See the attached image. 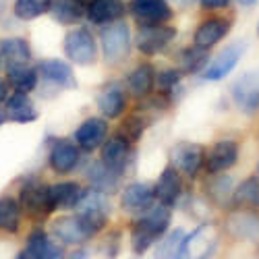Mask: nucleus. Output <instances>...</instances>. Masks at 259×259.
<instances>
[{
  "instance_id": "1",
  "label": "nucleus",
  "mask_w": 259,
  "mask_h": 259,
  "mask_svg": "<svg viewBox=\"0 0 259 259\" xmlns=\"http://www.w3.org/2000/svg\"><path fill=\"white\" fill-rule=\"evenodd\" d=\"M172 220V209L164 203H154L149 209L139 213V220L131 228V247L137 255H143L152 245L162 239V234L168 232Z\"/></svg>"
},
{
  "instance_id": "2",
  "label": "nucleus",
  "mask_w": 259,
  "mask_h": 259,
  "mask_svg": "<svg viewBox=\"0 0 259 259\" xmlns=\"http://www.w3.org/2000/svg\"><path fill=\"white\" fill-rule=\"evenodd\" d=\"M133 48V31L124 19H118L114 23H108L100 29V50L110 67H118L131 54Z\"/></svg>"
},
{
  "instance_id": "3",
  "label": "nucleus",
  "mask_w": 259,
  "mask_h": 259,
  "mask_svg": "<svg viewBox=\"0 0 259 259\" xmlns=\"http://www.w3.org/2000/svg\"><path fill=\"white\" fill-rule=\"evenodd\" d=\"M62 52L69 62L79 67H90L100 58V41L88 25H75L62 37Z\"/></svg>"
},
{
  "instance_id": "4",
  "label": "nucleus",
  "mask_w": 259,
  "mask_h": 259,
  "mask_svg": "<svg viewBox=\"0 0 259 259\" xmlns=\"http://www.w3.org/2000/svg\"><path fill=\"white\" fill-rule=\"evenodd\" d=\"M75 215L90 236L98 234L108 224V201L100 191H85L75 205Z\"/></svg>"
},
{
  "instance_id": "5",
  "label": "nucleus",
  "mask_w": 259,
  "mask_h": 259,
  "mask_svg": "<svg viewBox=\"0 0 259 259\" xmlns=\"http://www.w3.org/2000/svg\"><path fill=\"white\" fill-rule=\"evenodd\" d=\"M179 29L172 23L162 25H139L135 33V46L143 56H158L177 39Z\"/></svg>"
},
{
  "instance_id": "6",
  "label": "nucleus",
  "mask_w": 259,
  "mask_h": 259,
  "mask_svg": "<svg viewBox=\"0 0 259 259\" xmlns=\"http://www.w3.org/2000/svg\"><path fill=\"white\" fill-rule=\"evenodd\" d=\"M230 98L239 112L255 116L259 112V69L245 71L230 85Z\"/></svg>"
},
{
  "instance_id": "7",
  "label": "nucleus",
  "mask_w": 259,
  "mask_h": 259,
  "mask_svg": "<svg viewBox=\"0 0 259 259\" xmlns=\"http://www.w3.org/2000/svg\"><path fill=\"white\" fill-rule=\"evenodd\" d=\"M126 13L137 25H162L172 23L175 7L170 0H128Z\"/></svg>"
},
{
  "instance_id": "8",
  "label": "nucleus",
  "mask_w": 259,
  "mask_h": 259,
  "mask_svg": "<svg viewBox=\"0 0 259 259\" xmlns=\"http://www.w3.org/2000/svg\"><path fill=\"white\" fill-rule=\"evenodd\" d=\"M218 239H220V234L213 224L209 222L199 224L189 236L185 234L179 259H209L213 251L218 249Z\"/></svg>"
},
{
  "instance_id": "9",
  "label": "nucleus",
  "mask_w": 259,
  "mask_h": 259,
  "mask_svg": "<svg viewBox=\"0 0 259 259\" xmlns=\"http://www.w3.org/2000/svg\"><path fill=\"white\" fill-rule=\"evenodd\" d=\"M224 230L236 241H245L259 247V209H251V207L232 209L224 220Z\"/></svg>"
},
{
  "instance_id": "10",
  "label": "nucleus",
  "mask_w": 259,
  "mask_h": 259,
  "mask_svg": "<svg viewBox=\"0 0 259 259\" xmlns=\"http://www.w3.org/2000/svg\"><path fill=\"white\" fill-rule=\"evenodd\" d=\"M245 52H247V41L245 39H236V41H232V44L224 46L213 58H209L207 67L201 71V77L205 81H222V79H226L236 69V64L241 62Z\"/></svg>"
},
{
  "instance_id": "11",
  "label": "nucleus",
  "mask_w": 259,
  "mask_h": 259,
  "mask_svg": "<svg viewBox=\"0 0 259 259\" xmlns=\"http://www.w3.org/2000/svg\"><path fill=\"white\" fill-rule=\"evenodd\" d=\"M205 164V147L195 141H179L170 149V166H175L181 175L197 177Z\"/></svg>"
},
{
  "instance_id": "12",
  "label": "nucleus",
  "mask_w": 259,
  "mask_h": 259,
  "mask_svg": "<svg viewBox=\"0 0 259 259\" xmlns=\"http://www.w3.org/2000/svg\"><path fill=\"white\" fill-rule=\"evenodd\" d=\"M37 75L46 85L54 90H77V77L71 62L60 58H41L37 64Z\"/></svg>"
},
{
  "instance_id": "13",
  "label": "nucleus",
  "mask_w": 259,
  "mask_h": 259,
  "mask_svg": "<svg viewBox=\"0 0 259 259\" xmlns=\"http://www.w3.org/2000/svg\"><path fill=\"white\" fill-rule=\"evenodd\" d=\"M232 25H234V19L230 15L207 17L195 27V31H193V44L199 48H205V50H211L230 33Z\"/></svg>"
},
{
  "instance_id": "14",
  "label": "nucleus",
  "mask_w": 259,
  "mask_h": 259,
  "mask_svg": "<svg viewBox=\"0 0 259 259\" xmlns=\"http://www.w3.org/2000/svg\"><path fill=\"white\" fill-rule=\"evenodd\" d=\"M135 158V149L133 143H128L124 137H120L118 133L114 137H108L102 145V164L108 166L112 172H116L118 177L124 175V170L131 166Z\"/></svg>"
},
{
  "instance_id": "15",
  "label": "nucleus",
  "mask_w": 259,
  "mask_h": 259,
  "mask_svg": "<svg viewBox=\"0 0 259 259\" xmlns=\"http://www.w3.org/2000/svg\"><path fill=\"white\" fill-rule=\"evenodd\" d=\"M108 120L104 116H90L85 118L75 131V143L79 145L81 152H96L104 145V141L108 139Z\"/></svg>"
},
{
  "instance_id": "16",
  "label": "nucleus",
  "mask_w": 259,
  "mask_h": 259,
  "mask_svg": "<svg viewBox=\"0 0 259 259\" xmlns=\"http://www.w3.org/2000/svg\"><path fill=\"white\" fill-rule=\"evenodd\" d=\"M19 205L25 213L33 215V218L50 213L52 209L48 203V185L39 183L35 179H27L19 191Z\"/></svg>"
},
{
  "instance_id": "17",
  "label": "nucleus",
  "mask_w": 259,
  "mask_h": 259,
  "mask_svg": "<svg viewBox=\"0 0 259 259\" xmlns=\"http://www.w3.org/2000/svg\"><path fill=\"white\" fill-rule=\"evenodd\" d=\"M239 152L241 147L234 139H220L211 145V149L205 154V170L209 175H218V172L230 170L236 162H239Z\"/></svg>"
},
{
  "instance_id": "18",
  "label": "nucleus",
  "mask_w": 259,
  "mask_h": 259,
  "mask_svg": "<svg viewBox=\"0 0 259 259\" xmlns=\"http://www.w3.org/2000/svg\"><path fill=\"white\" fill-rule=\"evenodd\" d=\"M124 0H85V21H90L92 25L104 27L118 19H124Z\"/></svg>"
},
{
  "instance_id": "19",
  "label": "nucleus",
  "mask_w": 259,
  "mask_h": 259,
  "mask_svg": "<svg viewBox=\"0 0 259 259\" xmlns=\"http://www.w3.org/2000/svg\"><path fill=\"white\" fill-rule=\"evenodd\" d=\"M81 162V149L71 139H56L50 147L48 164L56 175H69Z\"/></svg>"
},
{
  "instance_id": "20",
  "label": "nucleus",
  "mask_w": 259,
  "mask_h": 259,
  "mask_svg": "<svg viewBox=\"0 0 259 259\" xmlns=\"http://www.w3.org/2000/svg\"><path fill=\"white\" fill-rule=\"evenodd\" d=\"M156 203V191L149 183H131L122 189L120 207L128 213H143Z\"/></svg>"
},
{
  "instance_id": "21",
  "label": "nucleus",
  "mask_w": 259,
  "mask_h": 259,
  "mask_svg": "<svg viewBox=\"0 0 259 259\" xmlns=\"http://www.w3.org/2000/svg\"><path fill=\"white\" fill-rule=\"evenodd\" d=\"M33 58V50L27 37L13 35L0 37V67H13V64H29Z\"/></svg>"
},
{
  "instance_id": "22",
  "label": "nucleus",
  "mask_w": 259,
  "mask_h": 259,
  "mask_svg": "<svg viewBox=\"0 0 259 259\" xmlns=\"http://www.w3.org/2000/svg\"><path fill=\"white\" fill-rule=\"evenodd\" d=\"M5 112L11 122L17 124H29L39 118V110L35 108V102L29 98V94L11 92L5 102Z\"/></svg>"
},
{
  "instance_id": "23",
  "label": "nucleus",
  "mask_w": 259,
  "mask_h": 259,
  "mask_svg": "<svg viewBox=\"0 0 259 259\" xmlns=\"http://www.w3.org/2000/svg\"><path fill=\"white\" fill-rule=\"evenodd\" d=\"M156 88V69L152 62H139L133 71L126 75V90L133 98L145 100L152 96Z\"/></svg>"
},
{
  "instance_id": "24",
  "label": "nucleus",
  "mask_w": 259,
  "mask_h": 259,
  "mask_svg": "<svg viewBox=\"0 0 259 259\" xmlns=\"http://www.w3.org/2000/svg\"><path fill=\"white\" fill-rule=\"evenodd\" d=\"M96 106L106 120L120 118L126 110V94L116 83H110L96 96Z\"/></svg>"
},
{
  "instance_id": "25",
  "label": "nucleus",
  "mask_w": 259,
  "mask_h": 259,
  "mask_svg": "<svg viewBox=\"0 0 259 259\" xmlns=\"http://www.w3.org/2000/svg\"><path fill=\"white\" fill-rule=\"evenodd\" d=\"M25 253L31 259H64L62 245H58L52 236L41 228H35L27 236V251Z\"/></svg>"
},
{
  "instance_id": "26",
  "label": "nucleus",
  "mask_w": 259,
  "mask_h": 259,
  "mask_svg": "<svg viewBox=\"0 0 259 259\" xmlns=\"http://www.w3.org/2000/svg\"><path fill=\"white\" fill-rule=\"evenodd\" d=\"M83 187L75 181H64L48 187V203L50 209H75L79 199L83 197Z\"/></svg>"
},
{
  "instance_id": "27",
  "label": "nucleus",
  "mask_w": 259,
  "mask_h": 259,
  "mask_svg": "<svg viewBox=\"0 0 259 259\" xmlns=\"http://www.w3.org/2000/svg\"><path fill=\"white\" fill-rule=\"evenodd\" d=\"M156 191V199L164 205H175L183 193V179H181V172L175 166H166L162 170V175L154 187Z\"/></svg>"
},
{
  "instance_id": "28",
  "label": "nucleus",
  "mask_w": 259,
  "mask_h": 259,
  "mask_svg": "<svg viewBox=\"0 0 259 259\" xmlns=\"http://www.w3.org/2000/svg\"><path fill=\"white\" fill-rule=\"evenodd\" d=\"M7 83L13 92H21V94H31L35 92V88L39 85V75L37 69L31 64H13L7 67Z\"/></svg>"
},
{
  "instance_id": "29",
  "label": "nucleus",
  "mask_w": 259,
  "mask_h": 259,
  "mask_svg": "<svg viewBox=\"0 0 259 259\" xmlns=\"http://www.w3.org/2000/svg\"><path fill=\"white\" fill-rule=\"evenodd\" d=\"M48 15L58 25L75 27L85 21V0H52V9Z\"/></svg>"
},
{
  "instance_id": "30",
  "label": "nucleus",
  "mask_w": 259,
  "mask_h": 259,
  "mask_svg": "<svg viewBox=\"0 0 259 259\" xmlns=\"http://www.w3.org/2000/svg\"><path fill=\"white\" fill-rule=\"evenodd\" d=\"M52 234L67 245H81L90 239V234L85 232V228L77 220V215H60V218H56L52 222Z\"/></svg>"
},
{
  "instance_id": "31",
  "label": "nucleus",
  "mask_w": 259,
  "mask_h": 259,
  "mask_svg": "<svg viewBox=\"0 0 259 259\" xmlns=\"http://www.w3.org/2000/svg\"><path fill=\"white\" fill-rule=\"evenodd\" d=\"M177 60H179V69L185 75H197V73L201 75V71L207 67V62H209V50L193 44L191 48H183L179 52Z\"/></svg>"
},
{
  "instance_id": "32",
  "label": "nucleus",
  "mask_w": 259,
  "mask_h": 259,
  "mask_svg": "<svg viewBox=\"0 0 259 259\" xmlns=\"http://www.w3.org/2000/svg\"><path fill=\"white\" fill-rule=\"evenodd\" d=\"M88 181L94 191H100L104 195L112 193L118 187V175L108 166H104L102 162H92V166L88 168Z\"/></svg>"
},
{
  "instance_id": "33",
  "label": "nucleus",
  "mask_w": 259,
  "mask_h": 259,
  "mask_svg": "<svg viewBox=\"0 0 259 259\" xmlns=\"http://www.w3.org/2000/svg\"><path fill=\"white\" fill-rule=\"evenodd\" d=\"M230 205L259 209V177H249L239 183V187H234Z\"/></svg>"
},
{
  "instance_id": "34",
  "label": "nucleus",
  "mask_w": 259,
  "mask_h": 259,
  "mask_svg": "<svg viewBox=\"0 0 259 259\" xmlns=\"http://www.w3.org/2000/svg\"><path fill=\"white\" fill-rule=\"evenodd\" d=\"M50 9H52V0H13V15L15 19L23 21V23L48 15Z\"/></svg>"
},
{
  "instance_id": "35",
  "label": "nucleus",
  "mask_w": 259,
  "mask_h": 259,
  "mask_svg": "<svg viewBox=\"0 0 259 259\" xmlns=\"http://www.w3.org/2000/svg\"><path fill=\"white\" fill-rule=\"evenodd\" d=\"M207 197L215 203V205H228L232 201V191H234V181L228 175H213V179H209L207 183Z\"/></svg>"
},
{
  "instance_id": "36",
  "label": "nucleus",
  "mask_w": 259,
  "mask_h": 259,
  "mask_svg": "<svg viewBox=\"0 0 259 259\" xmlns=\"http://www.w3.org/2000/svg\"><path fill=\"white\" fill-rule=\"evenodd\" d=\"M149 122H152V120H149V116H145L141 112L128 114V116L122 118V122L118 126V135L124 137L128 143H137L143 137V133H145V128L149 126Z\"/></svg>"
},
{
  "instance_id": "37",
  "label": "nucleus",
  "mask_w": 259,
  "mask_h": 259,
  "mask_svg": "<svg viewBox=\"0 0 259 259\" xmlns=\"http://www.w3.org/2000/svg\"><path fill=\"white\" fill-rule=\"evenodd\" d=\"M183 241H185V230L181 228L162 234V241H158V247H156V259H179Z\"/></svg>"
},
{
  "instance_id": "38",
  "label": "nucleus",
  "mask_w": 259,
  "mask_h": 259,
  "mask_svg": "<svg viewBox=\"0 0 259 259\" xmlns=\"http://www.w3.org/2000/svg\"><path fill=\"white\" fill-rule=\"evenodd\" d=\"M21 226V205L13 197H0V230L17 232Z\"/></svg>"
},
{
  "instance_id": "39",
  "label": "nucleus",
  "mask_w": 259,
  "mask_h": 259,
  "mask_svg": "<svg viewBox=\"0 0 259 259\" xmlns=\"http://www.w3.org/2000/svg\"><path fill=\"white\" fill-rule=\"evenodd\" d=\"M183 77H185V73H183L179 67H168V69L158 71V73H156V88H158V94L166 96V98L172 102V94L179 90Z\"/></svg>"
},
{
  "instance_id": "40",
  "label": "nucleus",
  "mask_w": 259,
  "mask_h": 259,
  "mask_svg": "<svg viewBox=\"0 0 259 259\" xmlns=\"http://www.w3.org/2000/svg\"><path fill=\"white\" fill-rule=\"evenodd\" d=\"M201 11H207V13H220V11H226L234 0H197Z\"/></svg>"
},
{
  "instance_id": "41",
  "label": "nucleus",
  "mask_w": 259,
  "mask_h": 259,
  "mask_svg": "<svg viewBox=\"0 0 259 259\" xmlns=\"http://www.w3.org/2000/svg\"><path fill=\"white\" fill-rule=\"evenodd\" d=\"M9 94H11V88H9L7 79H5V77H0V106H3V104L7 102Z\"/></svg>"
},
{
  "instance_id": "42",
  "label": "nucleus",
  "mask_w": 259,
  "mask_h": 259,
  "mask_svg": "<svg viewBox=\"0 0 259 259\" xmlns=\"http://www.w3.org/2000/svg\"><path fill=\"white\" fill-rule=\"evenodd\" d=\"M234 3L239 5L241 9H253V7L259 3V0H234Z\"/></svg>"
},
{
  "instance_id": "43",
  "label": "nucleus",
  "mask_w": 259,
  "mask_h": 259,
  "mask_svg": "<svg viewBox=\"0 0 259 259\" xmlns=\"http://www.w3.org/2000/svg\"><path fill=\"white\" fill-rule=\"evenodd\" d=\"M90 257V253L85 251V249H77L73 255H71V259H88Z\"/></svg>"
},
{
  "instance_id": "44",
  "label": "nucleus",
  "mask_w": 259,
  "mask_h": 259,
  "mask_svg": "<svg viewBox=\"0 0 259 259\" xmlns=\"http://www.w3.org/2000/svg\"><path fill=\"white\" fill-rule=\"evenodd\" d=\"M170 3H175V5H179L181 9H187V7H191L195 0H170Z\"/></svg>"
},
{
  "instance_id": "45",
  "label": "nucleus",
  "mask_w": 259,
  "mask_h": 259,
  "mask_svg": "<svg viewBox=\"0 0 259 259\" xmlns=\"http://www.w3.org/2000/svg\"><path fill=\"white\" fill-rule=\"evenodd\" d=\"M7 112H5V106H0V126H3V124H7Z\"/></svg>"
},
{
  "instance_id": "46",
  "label": "nucleus",
  "mask_w": 259,
  "mask_h": 259,
  "mask_svg": "<svg viewBox=\"0 0 259 259\" xmlns=\"http://www.w3.org/2000/svg\"><path fill=\"white\" fill-rule=\"evenodd\" d=\"M15 259H31V257H29V255H27V253H19V255H17V257H15Z\"/></svg>"
},
{
  "instance_id": "47",
  "label": "nucleus",
  "mask_w": 259,
  "mask_h": 259,
  "mask_svg": "<svg viewBox=\"0 0 259 259\" xmlns=\"http://www.w3.org/2000/svg\"><path fill=\"white\" fill-rule=\"evenodd\" d=\"M257 35H259V23H257Z\"/></svg>"
},
{
  "instance_id": "48",
  "label": "nucleus",
  "mask_w": 259,
  "mask_h": 259,
  "mask_svg": "<svg viewBox=\"0 0 259 259\" xmlns=\"http://www.w3.org/2000/svg\"><path fill=\"white\" fill-rule=\"evenodd\" d=\"M257 172H259V168H257Z\"/></svg>"
}]
</instances>
